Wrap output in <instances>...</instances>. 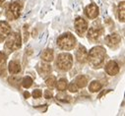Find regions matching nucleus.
<instances>
[{
  "label": "nucleus",
  "mask_w": 125,
  "mask_h": 116,
  "mask_svg": "<svg viewBox=\"0 0 125 116\" xmlns=\"http://www.w3.org/2000/svg\"><path fill=\"white\" fill-rule=\"evenodd\" d=\"M105 71H106V73H107L108 75H110V76H115V75H117L118 72H119V66H118V64H117L115 61L110 60V61H108L107 64L105 65Z\"/></svg>",
  "instance_id": "9d476101"
},
{
  "label": "nucleus",
  "mask_w": 125,
  "mask_h": 116,
  "mask_svg": "<svg viewBox=\"0 0 125 116\" xmlns=\"http://www.w3.org/2000/svg\"><path fill=\"white\" fill-rule=\"evenodd\" d=\"M22 85H23L24 88H26V89L30 88V87L33 85V79L31 78V77H29V76L25 77V78L22 80Z\"/></svg>",
  "instance_id": "6ab92c4d"
},
{
  "label": "nucleus",
  "mask_w": 125,
  "mask_h": 116,
  "mask_svg": "<svg viewBox=\"0 0 125 116\" xmlns=\"http://www.w3.org/2000/svg\"><path fill=\"white\" fill-rule=\"evenodd\" d=\"M53 50L52 49H45L42 54V59L45 62H51L53 60Z\"/></svg>",
  "instance_id": "4468645a"
},
{
  "label": "nucleus",
  "mask_w": 125,
  "mask_h": 116,
  "mask_svg": "<svg viewBox=\"0 0 125 116\" xmlns=\"http://www.w3.org/2000/svg\"><path fill=\"white\" fill-rule=\"evenodd\" d=\"M44 97H45L46 99L51 98V97H52V93H51L49 90H46V91L44 92Z\"/></svg>",
  "instance_id": "393cba45"
},
{
  "label": "nucleus",
  "mask_w": 125,
  "mask_h": 116,
  "mask_svg": "<svg viewBox=\"0 0 125 116\" xmlns=\"http://www.w3.org/2000/svg\"><path fill=\"white\" fill-rule=\"evenodd\" d=\"M45 84H46L47 87H49V88H53V87L55 86V84H56V78H55L54 76L49 77V78L45 81Z\"/></svg>",
  "instance_id": "4be33fe9"
},
{
  "label": "nucleus",
  "mask_w": 125,
  "mask_h": 116,
  "mask_svg": "<svg viewBox=\"0 0 125 116\" xmlns=\"http://www.w3.org/2000/svg\"><path fill=\"white\" fill-rule=\"evenodd\" d=\"M73 63L72 55L69 53H61L56 59V66L61 71H68L71 69Z\"/></svg>",
  "instance_id": "7ed1b4c3"
},
{
  "label": "nucleus",
  "mask_w": 125,
  "mask_h": 116,
  "mask_svg": "<svg viewBox=\"0 0 125 116\" xmlns=\"http://www.w3.org/2000/svg\"><path fill=\"white\" fill-rule=\"evenodd\" d=\"M120 41H121V38H120V36H119L117 33L108 35V36L105 38V42H106V44H107L109 47H115L116 45L119 44Z\"/></svg>",
  "instance_id": "1a4fd4ad"
},
{
  "label": "nucleus",
  "mask_w": 125,
  "mask_h": 116,
  "mask_svg": "<svg viewBox=\"0 0 125 116\" xmlns=\"http://www.w3.org/2000/svg\"><path fill=\"white\" fill-rule=\"evenodd\" d=\"M8 81H9V83H10V84H15L16 82H19V80H18V79H14V78H9V80H8Z\"/></svg>",
  "instance_id": "bb28decb"
},
{
  "label": "nucleus",
  "mask_w": 125,
  "mask_h": 116,
  "mask_svg": "<svg viewBox=\"0 0 125 116\" xmlns=\"http://www.w3.org/2000/svg\"><path fill=\"white\" fill-rule=\"evenodd\" d=\"M21 69H22V68H21L20 63L17 62V61H15V60L11 61V62L9 63V65H8V70H9V72H10L11 74H13V75H16V74L20 73V72H21Z\"/></svg>",
  "instance_id": "ddd939ff"
},
{
  "label": "nucleus",
  "mask_w": 125,
  "mask_h": 116,
  "mask_svg": "<svg viewBox=\"0 0 125 116\" xmlns=\"http://www.w3.org/2000/svg\"><path fill=\"white\" fill-rule=\"evenodd\" d=\"M57 45L62 50H71L76 45V39L70 33L63 34L58 38Z\"/></svg>",
  "instance_id": "f03ea898"
},
{
  "label": "nucleus",
  "mask_w": 125,
  "mask_h": 116,
  "mask_svg": "<svg viewBox=\"0 0 125 116\" xmlns=\"http://www.w3.org/2000/svg\"><path fill=\"white\" fill-rule=\"evenodd\" d=\"M11 33V28L7 22L0 21V36L7 37Z\"/></svg>",
  "instance_id": "f8f14e48"
},
{
  "label": "nucleus",
  "mask_w": 125,
  "mask_h": 116,
  "mask_svg": "<svg viewBox=\"0 0 125 116\" xmlns=\"http://www.w3.org/2000/svg\"><path fill=\"white\" fill-rule=\"evenodd\" d=\"M22 7H23L22 1H16V2L12 3L9 6V9L7 10V13H6L7 18L9 20H16V19H18L19 16H20Z\"/></svg>",
  "instance_id": "39448f33"
},
{
  "label": "nucleus",
  "mask_w": 125,
  "mask_h": 116,
  "mask_svg": "<svg viewBox=\"0 0 125 116\" xmlns=\"http://www.w3.org/2000/svg\"><path fill=\"white\" fill-rule=\"evenodd\" d=\"M87 29H88V23L86 22V20H84L81 17H78L75 20V30L78 33V35L83 36L87 31Z\"/></svg>",
  "instance_id": "0eeeda50"
},
{
  "label": "nucleus",
  "mask_w": 125,
  "mask_h": 116,
  "mask_svg": "<svg viewBox=\"0 0 125 116\" xmlns=\"http://www.w3.org/2000/svg\"><path fill=\"white\" fill-rule=\"evenodd\" d=\"M124 11H125V3L124 2H121L119 4V6H118V19L122 23H124V21H125L124 20V18H125Z\"/></svg>",
  "instance_id": "f3484780"
},
{
  "label": "nucleus",
  "mask_w": 125,
  "mask_h": 116,
  "mask_svg": "<svg viewBox=\"0 0 125 116\" xmlns=\"http://www.w3.org/2000/svg\"><path fill=\"white\" fill-rule=\"evenodd\" d=\"M85 13L89 19H96L99 15V8L95 3H92L86 7Z\"/></svg>",
  "instance_id": "6e6552de"
},
{
  "label": "nucleus",
  "mask_w": 125,
  "mask_h": 116,
  "mask_svg": "<svg viewBox=\"0 0 125 116\" xmlns=\"http://www.w3.org/2000/svg\"><path fill=\"white\" fill-rule=\"evenodd\" d=\"M56 98H57V100L63 101V102H68V101H70V97L67 96V95H64V94H58V95L56 96Z\"/></svg>",
  "instance_id": "412c9836"
},
{
  "label": "nucleus",
  "mask_w": 125,
  "mask_h": 116,
  "mask_svg": "<svg viewBox=\"0 0 125 116\" xmlns=\"http://www.w3.org/2000/svg\"><path fill=\"white\" fill-rule=\"evenodd\" d=\"M3 2H4V0H0V5H1Z\"/></svg>",
  "instance_id": "c85d7f7f"
},
{
  "label": "nucleus",
  "mask_w": 125,
  "mask_h": 116,
  "mask_svg": "<svg viewBox=\"0 0 125 116\" xmlns=\"http://www.w3.org/2000/svg\"><path fill=\"white\" fill-rule=\"evenodd\" d=\"M105 58V50L103 46H96L88 53V61L93 68H100Z\"/></svg>",
  "instance_id": "f257e3e1"
},
{
  "label": "nucleus",
  "mask_w": 125,
  "mask_h": 116,
  "mask_svg": "<svg viewBox=\"0 0 125 116\" xmlns=\"http://www.w3.org/2000/svg\"><path fill=\"white\" fill-rule=\"evenodd\" d=\"M104 30L101 26H96V25H93V27L89 30L88 32V38L91 40H97L99 39V38L103 35Z\"/></svg>",
  "instance_id": "423d86ee"
},
{
  "label": "nucleus",
  "mask_w": 125,
  "mask_h": 116,
  "mask_svg": "<svg viewBox=\"0 0 125 116\" xmlns=\"http://www.w3.org/2000/svg\"><path fill=\"white\" fill-rule=\"evenodd\" d=\"M102 84L99 82V81H93L91 84H90V87H89V89L92 93H97L99 91H101L102 89Z\"/></svg>",
  "instance_id": "2eb2a0df"
},
{
  "label": "nucleus",
  "mask_w": 125,
  "mask_h": 116,
  "mask_svg": "<svg viewBox=\"0 0 125 116\" xmlns=\"http://www.w3.org/2000/svg\"><path fill=\"white\" fill-rule=\"evenodd\" d=\"M32 95H33V97H34L35 98H40V97H42V92H41L40 90H35Z\"/></svg>",
  "instance_id": "b1692460"
},
{
  "label": "nucleus",
  "mask_w": 125,
  "mask_h": 116,
  "mask_svg": "<svg viewBox=\"0 0 125 116\" xmlns=\"http://www.w3.org/2000/svg\"><path fill=\"white\" fill-rule=\"evenodd\" d=\"M20 47H21V36H20V34H17V33L9 34L8 38L5 41V48L9 49L10 51H14Z\"/></svg>",
  "instance_id": "20e7f679"
},
{
  "label": "nucleus",
  "mask_w": 125,
  "mask_h": 116,
  "mask_svg": "<svg viewBox=\"0 0 125 116\" xmlns=\"http://www.w3.org/2000/svg\"><path fill=\"white\" fill-rule=\"evenodd\" d=\"M68 89H69V91L71 93H77L78 90H79V88H78V86L76 85V83H71L69 85V88Z\"/></svg>",
  "instance_id": "5701e85b"
},
{
  "label": "nucleus",
  "mask_w": 125,
  "mask_h": 116,
  "mask_svg": "<svg viewBox=\"0 0 125 116\" xmlns=\"http://www.w3.org/2000/svg\"><path fill=\"white\" fill-rule=\"evenodd\" d=\"M5 59H6V57H5V54H4L3 52H1V51H0V65H1L2 63H4Z\"/></svg>",
  "instance_id": "a878e982"
},
{
  "label": "nucleus",
  "mask_w": 125,
  "mask_h": 116,
  "mask_svg": "<svg viewBox=\"0 0 125 116\" xmlns=\"http://www.w3.org/2000/svg\"><path fill=\"white\" fill-rule=\"evenodd\" d=\"M75 83H76V85L78 86V88H85V87L87 86L88 80H87V78H86L85 76L81 75V76L77 77V79H76Z\"/></svg>",
  "instance_id": "dca6fc26"
},
{
  "label": "nucleus",
  "mask_w": 125,
  "mask_h": 116,
  "mask_svg": "<svg viewBox=\"0 0 125 116\" xmlns=\"http://www.w3.org/2000/svg\"><path fill=\"white\" fill-rule=\"evenodd\" d=\"M41 71H42V75H47L48 73H50L51 71V67L48 64H42L41 65Z\"/></svg>",
  "instance_id": "aec40b11"
},
{
  "label": "nucleus",
  "mask_w": 125,
  "mask_h": 116,
  "mask_svg": "<svg viewBox=\"0 0 125 116\" xmlns=\"http://www.w3.org/2000/svg\"><path fill=\"white\" fill-rule=\"evenodd\" d=\"M56 87H57V90H59L60 92L65 91L66 88H67V80H66V79H61V80H59L58 83H57V85H56Z\"/></svg>",
  "instance_id": "a211bd4d"
},
{
  "label": "nucleus",
  "mask_w": 125,
  "mask_h": 116,
  "mask_svg": "<svg viewBox=\"0 0 125 116\" xmlns=\"http://www.w3.org/2000/svg\"><path fill=\"white\" fill-rule=\"evenodd\" d=\"M76 58L78 62L80 63H86L88 61V51L84 46H80L76 53Z\"/></svg>",
  "instance_id": "9b49d317"
},
{
  "label": "nucleus",
  "mask_w": 125,
  "mask_h": 116,
  "mask_svg": "<svg viewBox=\"0 0 125 116\" xmlns=\"http://www.w3.org/2000/svg\"><path fill=\"white\" fill-rule=\"evenodd\" d=\"M24 97H25L26 98H29V97H30V93L25 92V93H24Z\"/></svg>",
  "instance_id": "cd10ccee"
}]
</instances>
